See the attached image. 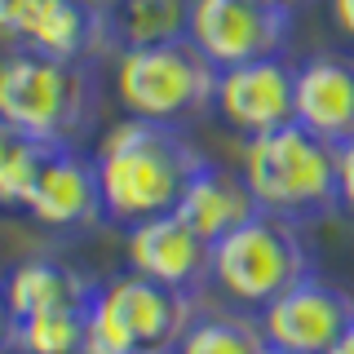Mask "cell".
<instances>
[{"instance_id":"obj_14","label":"cell","mask_w":354,"mask_h":354,"mask_svg":"<svg viewBox=\"0 0 354 354\" xmlns=\"http://www.w3.org/2000/svg\"><path fill=\"white\" fill-rule=\"evenodd\" d=\"M257 213L261 208H257V199H252L248 182H243V173L226 169V164H213V160L199 164V173L191 177L182 204H177V217H182L195 235H204L208 243L226 239L230 230H239L243 221H252Z\"/></svg>"},{"instance_id":"obj_21","label":"cell","mask_w":354,"mask_h":354,"mask_svg":"<svg viewBox=\"0 0 354 354\" xmlns=\"http://www.w3.org/2000/svg\"><path fill=\"white\" fill-rule=\"evenodd\" d=\"M0 354H14V310L5 297V279H0Z\"/></svg>"},{"instance_id":"obj_6","label":"cell","mask_w":354,"mask_h":354,"mask_svg":"<svg viewBox=\"0 0 354 354\" xmlns=\"http://www.w3.org/2000/svg\"><path fill=\"white\" fill-rule=\"evenodd\" d=\"M306 274H315L310 248L301 239V226L288 217L257 213L213 243V288L248 315H261Z\"/></svg>"},{"instance_id":"obj_8","label":"cell","mask_w":354,"mask_h":354,"mask_svg":"<svg viewBox=\"0 0 354 354\" xmlns=\"http://www.w3.org/2000/svg\"><path fill=\"white\" fill-rule=\"evenodd\" d=\"M270 350L283 354H328L341 341V332L354 324V297L341 283H328L319 274H306L297 288H288L279 301H270L261 315H252Z\"/></svg>"},{"instance_id":"obj_10","label":"cell","mask_w":354,"mask_h":354,"mask_svg":"<svg viewBox=\"0 0 354 354\" xmlns=\"http://www.w3.org/2000/svg\"><path fill=\"white\" fill-rule=\"evenodd\" d=\"M124 270L195 297L213 283V243L195 235L177 213L151 217L124 230Z\"/></svg>"},{"instance_id":"obj_7","label":"cell","mask_w":354,"mask_h":354,"mask_svg":"<svg viewBox=\"0 0 354 354\" xmlns=\"http://www.w3.org/2000/svg\"><path fill=\"white\" fill-rule=\"evenodd\" d=\"M292 36V14L257 0H191V27L186 40L204 53L217 71L261 58H283Z\"/></svg>"},{"instance_id":"obj_22","label":"cell","mask_w":354,"mask_h":354,"mask_svg":"<svg viewBox=\"0 0 354 354\" xmlns=\"http://www.w3.org/2000/svg\"><path fill=\"white\" fill-rule=\"evenodd\" d=\"M328 14L337 22V31L346 40H354V0H328Z\"/></svg>"},{"instance_id":"obj_2","label":"cell","mask_w":354,"mask_h":354,"mask_svg":"<svg viewBox=\"0 0 354 354\" xmlns=\"http://www.w3.org/2000/svg\"><path fill=\"white\" fill-rule=\"evenodd\" d=\"M97 75L84 62L9 49L0 58V120L36 147H80L97 120Z\"/></svg>"},{"instance_id":"obj_4","label":"cell","mask_w":354,"mask_h":354,"mask_svg":"<svg viewBox=\"0 0 354 354\" xmlns=\"http://www.w3.org/2000/svg\"><path fill=\"white\" fill-rule=\"evenodd\" d=\"M195 319V297L151 283L133 270L111 274L88 301L84 354H177Z\"/></svg>"},{"instance_id":"obj_24","label":"cell","mask_w":354,"mask_h":354,"mask_svg":"<svg viewBox=\"0 0 354 354\" xmlns=\"http://www.w3.org/2000/svg\"><path fill=\"white\" fill-rule=\"evenodd\" d=\"M257 5H270V9H283V14H297V9H306L310 0H257Z\"/></svg>"},{"instance_id":"obj_25","label":"cell","mask_w":354,"mask_h":354,"mask_svg":"<svg viewBox=\"0 0 354 354\" xmlns=\"http://www.w3.org/2000/svg\"><path fill=\"white\" fill-rule=\"evenodd\" d=\"M328 354H354V324H350L346 332H341V341H337V346H332Z\"/></svg>"},{"instance_id":"obj_18","label":"cell","mask_w":354,"mask_h":354,"mask_svg":"<svg viewBox=\"0 0 354 354\" xmlns=\"http://www.w3.org/2000/svg\"><path fill=\"white\" fill-rule=\"evenodd\" d=\"M88 310H53L14 324V354H84Z\"/></svg>"},{"instance_id":"obj_11","label":"cell","mask_w":354,"mask_h":354,"mask_svg":"<svg viewBox=\"0 0 354 354\" xmlns=\"http://www.w3.org/2000/svg\"><path fill=\"white\" fill-rule=\"evenodd\" d=\"M22 213L49 230H71V235L102 226L106 204L93 155H84L80 147H49Z\"/></svg>"},{"instance_id":"obj_17","label":"cell","mask_w":354,"mask_h":354,"mask_svg":"<svg viewBox=\"0 0 354 354\" xmlns=\"http://www.w3.org/2000/svg\"><path fill=\"white\" fill-rule=\"evenodd\" d=\"M257 319L248 315H199L191 332L182 337L177 354H266Z\"/></svg>"},{"instance_id":"obj_20","label":"cell","mask_w":354,"mask_h":354,"mask_svg":"<svg viewBox=\"0 0 354 354\" xmlns=\"http://www.w3.org/2000/svg\"><path fill=\"white\" fill-rule=\"evenodd\" d=\"M337 199L346 213H354V142L337 147Z\"/></svg>"},{"instance_id":"obj_15","label":"cell","mask_w":354,"mask_h":354,"mask_svg":"<svg viewBox=\"0 0 354 354\" xmlns=\"http://www.w3.org/2000/svg\"><path fill=\"white\" fill-rule=\"evenodd\" d=\"M97 283L71 261L58 257H27L5 274V297L14 310V324L31 315H53V310H88Z\"/></svg>"},{"instance_id":"obj_23","label":"cell","mask_w":354,"mask_h":354,"mask_svg":"<svg viewBox=\"0 0 354 354\" xmlns=\"http://www.w3.org/2000/svg\"><path fill=\"white\" fill-rule=\"evenodd\" d=\"M22 142H27V138H22L14 124H5V120H0V173H5V164L22 151Z\"/></svg>"},{"instance_id":"obj_16","label":"cell","mask_w":354,"mask_h":354,"mask_svg":"<svg viewBox=\"0 0 354 354\" xmlns=\"http://www.w3.org/2000/svg\"><path fill=\"white\" fill-rule=\"evenodd\" d=\"M102 9L111 22L115 53L182 40L191 27V0H102Z\"/></svg>"},{"instance_id":"obj_3","label":"cell","mask_w":354,"mask_h":354,"mask_svg":"<svg viewBox=\"0 0 354 354\" xmlns=\"http://www.w3.org/2000/svg\"><path fill=\"white\" fill-rule=\"evenodd\" d=\"M243 182L261 213L310 221L341 208L337 199V147L315 138L301 124H283L274 133L243 142Z\"/></svg>"},{"instance_id":"obj_19","label":"cell","mask_w":354,"mask_h":354,"mask_svg":"<svg viewBox=\"0 0 354 354\" xmlns=\"http://www.w3.org/2000/svg\"><path fill=\"white\" fill-rule=\"evenodd\" d=\"M31 14H36V0H0V40H5L9 49L22 44Z\"/></svg>"},{"instance_id":"obj_9","label":"cell","mask_w":354,"mask_h":354,"mask_svg":"<svg viewBox=\"0 0 354 354\" xmlns=\"http://www.w3.org/2000/svg\"><path fill=\"white\" fill-rule=\"evenodd\" d=\"M213 115L226 129H235L243 142L297 124V62L261 58L217 71Z\"/></svg>"},{"instance_id":"obj_12","label":"cell","mask_w":354,"mask_h":354,"mask_svg":"<svg viewBox=\"0 0 354 354\" xmlns=\"http://www.w3.org/2000/svg\"><path fill=\"white\" fill-rule=\"evenodd\" d=\"M18 49L93 66L102 53H115V40H111L102 0H36V14H31Z\"/></svg>"},{"instance_id":"obj_26","label":"cell","mask_w":354,"mask_h":354,"mask_svg":"<svg viewBox=\"0 0 354 354\" xmlns=\"http://www.w3.org/2000/svg\"><path fill=\"white\" fill-rule=\"evenodd\" d=\"M266 354H283V350H266Z\"/></svg>"},{"instance_id":"obj_1","label":"cell","mask_w":354,"mask_h":354,"mask_svg":"<svg viewBox=\"0 0 354 354\" xmlns=\"http://www.w3.org/2000/svg\"><path fill=\"white\" fill-rule=\"evenodd\" d=\"M93 164H97V182H102L106 221L129 230L151 217L177 213L204 155L182 129L124 115L102 133Z\"/></svg>"},{"instance_id":"obj_13","label":"cell","mask_w":354,"mask_h":354,"mask_svg":"<svg viewBox=\"0 0 354 354\" xmlns=\"http://www.w3.org/2000/svg\"><path fill=\"white\" fill-rule=\"evenodd\" d=\"M297 124L315 138L346 147L354 142V58L310 53L297 62Z\"/></svg>"},{"instance_id":"obj_5","label":"cell","mask_w":354,"mask_h":354,"mask_svg":"<svg viewBox=\"0 0 354 354\" xmlns=\"http://www.w3.org/2000/svg\"><path fill=\"white\" fill-rule=\"evenodd\" d=\"M111 84H115V102L124 106V115L182 129L213 111L217 66L182 36L169 44L120 49Z\"/></svg>"}]
</instances>
